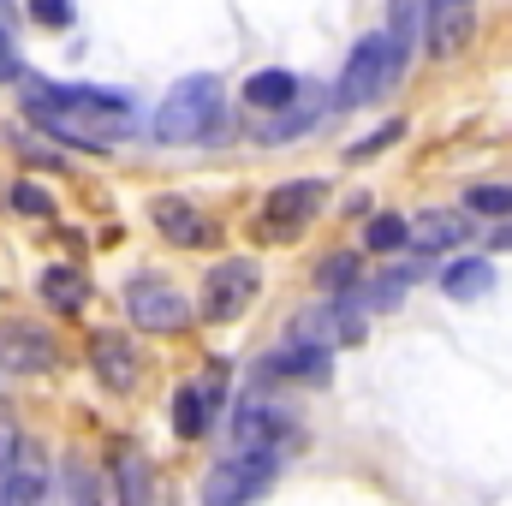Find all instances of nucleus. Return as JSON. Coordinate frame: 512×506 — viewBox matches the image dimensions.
I'll use <instances>...</instances> for the list:
<instances>
[{
  "label": "nucleus",
  "mask_w": 512,
  "mask_h": 506,
  "mask_svg": "<svg viewBox=\"0 0 512 506\" xmlns=\"http://www.w3.org/2000/svg\"><path fill=\"white\" fill-rule=\"evenodd\" d=\"M24 114L48 137L78 143V149H114L137 126L126 90H102V84H30Z\"/></svg>",
  "instance_id": "nucleus-1"
},
{
  "label": "nucleus",
  "mask_w": 512,
  "mask_h": 506,
  "mask_svg": "<svg viewBox=\"0 0 512 506\" xmlns=\"http://www.w3.org/2000/svg\"><path fill=\"white\" fill-rule=\"evenodd\" d=\"M221 114H227L221 78H215V72H191V78H179V84L161 96V108H155V137H161V143H203V137H215Z\"/></svg>",
  "instance_id": "nucleus-2"
},
{
  "label": "nucleus",
  "mask_w": 512,
  "mask_h": 506,
  "mask_svg": "<svg viewBox=\"0 0 512 506\" xmlns=\"http://www.w3.org/2000/svg\"><path fill=\"white\" fill-rule=\"evenodd\" d=\"M399 72H405V54L393 48V36H387V30L364 36V42L346 54V72H340V108H364V102H376Z\"/></svg>",
  "instance_id": "nucleus-3"
},
{
  "label": "nucleus",
  "mask_w": 512,
  "mask_h": 506,
  "mask_svg": "<svg viewBox=\"0 0 512 506\" xmlns=\"http://www.w3.org/2000/svg\"><path fill=\"white\" fill-rule=\"evenodd\" d=\"M126 310L143 334H179V328L191 322L185 292H179L173 280H161V274H131L126 280Z\"/></svg>",
  "instance_id": "nucleus-4"
},
{
  "label": "nucleus",
  "mask_w": 512,
  "mask_h": 506,
  "mask_svg": "<svg viewBox=\"0 0 512 506\" xmlns=\"http://www.w3.org/2000/svg\"><path fill=\"white\" fill-rule=\"evenodd\" d=\"M274 465H280V453H227V459L209 471V483H203V506L256 501V495L274 483Z\"/></svg>",
  "instance_id": "nucleus-5"
},
{
  "label": "nucleus",
  "mask_w": 512,
  "mask_h": 506,
  "mask_svg": "<svg viewBox=\"0 0 512 506\" xmlns=\"http://www.w3.org/2000/svg\"><path fill=\"white\" fill-rule=\"evenodd\" d=\"M256 292H262V268L251 256H227L203 280V316L209 322H233V316H245L256 304Z\"/></svg>",
  "instance_id": "nucleus-6"
},
{
  "label": "nucleus",
  "mask_w": 512,
  "mask_h": 506,
  "mask_svg": "<svg viewBox=\"0 0 512 506\" xmlns=\"http://www.w3.org/2000/svg\"><path fill=\"white\" fill-rule=\"evenodd\" d=\"M322 197H328V185H322V179H292V185H274V191H268V203H262V233H268V245H280V239L304 233V227L316 221Z\"/></svg>",
  "instance_id": "nucleus-7"
},
{
  "label": "nucleus",
  "mask_w": 512,
  "mask_h": 506,
  "mask_svg": "<svg viewBox=\"0 0 512 506\" xmlns=\"http://www.w3.org/2000/svg\"><path fill=\"white\" fill-rule=\"evenodd\" d=\"M60 364V346L36 322H0V370L6 376H48Z\"/></svg>",
  "instance_id": "nucleus-8"
},
{
  "label": "nucleus",
  "mask_w": 512,
  "mask_h": 506,
  "mask_svg": "<svg viewBox=\"0 0 512 506\" xmlns=\"http://www.w3.org/2000/svg\"><path fill=\"white\" fill-rule=\"evenodd\" d=\"M262 376H268V381H304V387H322V381L334 376V352H328L322 340L298 334V340H286V346H274V352L262 358Z\"/></svg>",
  "instance_id": "nucleus-9"
},
{
  "label": "nucleus",
  "mask_w": 512,
  "mask_h": 506,
  "mask_svg": "<svg viewBox=\"0 0 512 506\" xmlns=\"http://www.w3.org/2000/svg\"><path fill=\"white\" fill-rule=\"evenodd\" d=\"M149 221H155V233H161L167 245H185V251L215 245V221H209L197 203H185V197H155V203H149Z\"/></svg>",
  "instance_id": "nucleus-10"
},
{
  "label": "nucleus",
  "mask_w": 512,
  "mask_h": 506,
  "mask_svg": "<svg viewBox=\"0 0 512 506\" xmlns=\"http://www.w3.org/2000/svg\"><path fill=\"white\" fill-rule=\"evenodd\" d=\"M471 30H477V0H429V48L441 60L465 54Z\"/></svg>",
  "instance_id": "nucleus-11"
},
{
  "label": "nucleus",
  "mask_w": 512,
  "mask_h": 506,
  "mask_svg": "<svg viewBox=\"0 0 512 506\" xmlns=\"http://www.w3.org/2000/svg\"><path fill=\"white\" fill-rule=\"evenodd\" d=\"M90 370H96V381H108L114 393H131L143 364H137V346H131L126 334L102 328V334H90Z\"/></svg>",
  "instance_id": "nucleus-12"
},
{
  "label": "nucleus",
  "mask_w": 512,
  "mask_h": 506,
  "mask_svg": "<svg viewBox=\"0 0 512 506\" xmlns=\"http://www.w3.org/2000/svg\"><path fill=\"white\" fill-rule=\"evenodd\" d=\"M292 429V417L286 411H274V405H239V417H233V453H280V435Z\"/></svg>",
  "instance_id": "nucleus-13"
},
{
  "label": "nucleus",
  "mask_w": 512,
  "mask_h": 506,
  "mask_svg": "<svg viewBox=\"0 0 512 506\" xmlns=\"http://www.w3.org/2000/svg\"><path fill=\"white\" fill-rule=\"evenodd\" d=\"M215 405H221V387H215V381H185V387L173 393V429H179L185 441L209 435V429H215Z\"/></svg>",
  "instance_id": "nucleus-14"
},
{
  "label": "nucleus",
  "mask_w": 512,
  "mask_h": 506,
  "mask_svg": "<svg viewBox=\"0 0 512 506\" xmlns=\"http://www.w3.org/2000/svg\"><path fill=\"white\" fill-rule=\"evenodd\" d=\"M465 239H477L471 221H465V209H423V215L411 221V245L423 256L453 251V245H465Z\"/></svg>",
  "instance_id": "nucleus-15"
},
{
  "label": "nucleus",
  "mask_w": 512,
  "mask_h": 506,
  "mask_svg": "<svg viewBox=\"0 0 512 506\" xmlns=\"http://www.w3.org/2000/svg\"><path fill=\"white\" fill-rule=\"evenodd\" d=\"M36 292H42V304H48V310H60V316H78V310L90 304V280H84L78 268H66V262H54V268H42V280H36Z\"/></svg>",
  "instance_id": "nucleus-16"
},
{
  "label": "nucleus",
  "mask_w": 512,
  "mask_h": 506,
  "mask_svg": "<svg viewBox=\"0 0 512 506\" xmlns=\"http://www.w3.org/2000/svg\"><path fill=\"white\" fill-rule=\"evenodd\" d=\"M245 102H251L256 114H286V108L298 102V78H292V72H280V66L251 72V78H245Z\"/></svg>",
  "instance_id": "nucleus-17"
},
{
  "label": "nucleus",
  "mask_w": 512,
  "mask_h": 506,
  "mask_svg": "<svg viewBox=\"0 0 512 506\" xmlns=\"http://www.w3.org/2000/svg\"><path fill=\"white\" fill-rule=\"evenodd\" d=\"M387 36L411 60L423 48V36H429V0H387Z\"/></svg>",
  "instance_id": "nucleus-18"
},
{
  "label": "nucleus",
  "mask_w": 512,
  "mask_h": 506,
  "mask_svg": "<svg viewBox=\"0 0 512 506\" xmlns=\"http://www.w3.org/2000/svg\"><path fill=\"white\" fill-rule=\"evenodd\" d=\"M441 286H447V298H459V304H465V298H483V292L495 286V268H489L483 256H465V262H453V268H447V280H441Z\"/></svg>",
  "instance_id": "nucleus-19"
},
{
  "label": "nucleus",
  "mask_w": 512,
  "mask_h": 506,
  "mask_svg": "<svg viewBox=\"0 0 512 506\" xmlns=\"http://www.w3.org/2000/svg\"><path fill=\"white\" fill-rule=\"evenodd\" d=\"M114 471H120V495H126V506H149V465H143L131 447L114 453Z\"/></svg>",
  "instance_id": "nucleus-20"
},
{
  "label": "nucleus",
  "mask_w": 512,
  "mask_h": 506,
  "mask_svg": "<svg viewBox=\"0 0 512 506\" xmlns=\"http://www.w3.org/2000/svg\"><path fill=\"white\" fill-rule=\"evenodd\" d=\"M316 286H322V292H334V298H340V292H352V286H358V256L334 251L322 268H316Z\"/></svg>",
  "instance_id": "nucleus-21"
},
{
  "label": "nucleus",
  "mask_w": 512,
  "mask_h": 506,
  "mask_svg": "<svg viewBox=\"0 0 512 506\" xmlns=\"http://www.w3.org/2000/svg\"><path fill=\"white\" fill-rule=\"evenodd\" d=\"M465 209L501 221V215H512V185H471V191H465Z\"/></svg>",
  "instance_id": "nucleus-22"
},
{
  "label": "nucleus",
  "mask_w": 512,
  "mask_h": 506,
  "mask_svg": "<svg viewBox=\"0 0 512 506\" xmlns=\"http://www.w3.org/2000/svg\"><path fill=\"white\" fill-rule=\"evenodd\" d=\"M405 137V120H387V126H376V131H364L352 149H346V161H370V155H382V149H393Z\"/></svg>",
  "instance_id": "nucleus-23"
},
{
  "label": "nucleus",
  "mask_w": 512,
  "mask_h": 506,
  "mask_svg": "<svg viewBox=\"0 0 512 506\" xmlns=\"http://www.w3.org/2000/svg\"><path fill=\"white\" fill-rule=\"evenodd\" d=\"M405 239H411V227H405L399 215H376V221L364 227V245H370V251H399Z\"/></svg>",
  "instance_id": "nucleus-24"
},
{
  "label": "nucleus",
  "mask_w": 512,
  "mask_h": 506,
  "mask_svg": "<svg viewBox=\"0 0 512 506\" xmlns=\"http://www.w3.org/2000/svg\"><path fill=\"white\" fill-rule=\"evenodd\" d=\"M12 209H18V215H36V221H48V215H54V197H48L36 179H18V185H12Z\"/></svg>",
  "instance_id": "nucleus-25"
},
{
  "label": "nucleus",
  "mask_w": 512,
  "mask_h": 506,
  "mask_svg": "<svg viewBox=\"0 0 512 506\" xmlns=\"http://www.w3.org/2000/svg\"><path fill=\"white\" fill-rule=\"evenodd\" d=\"M30 18H36L42 30H72L78 6H72V0H30Z\"/></svg>",
  "instance_id": "nucleus-26"
},
{
  "label": "nucleus",
  "mask_w": 512,
  "mask_h": 506,
  "mask_svg": "<svg viewBox=\"0 0 512 506\" xmlns=\"http://www.w3.org/2000/svg\"><path fill=\"white\" fill-rule=\"evenodd\" d=\"M6 78H18V48H12V12H6V0H0V84Z\"/></svg>",
  "instance_id": "nucleus-27"
},
{
  "label": "nucleus",
  "mask_w": 512,
  "mask_h": 506,
  "mask_svg": "<svg viewBox=\"0 0 512 506\" xmlns=\"http://www.w3.org/2000/svg\"><path fill=\"white\" fill-rule=\"evenodd\" d=\"M18 447H24V435H18V417H12V411L0 405V471H6L12 459H18Z\"/></svg>",
  "instance_id": "nucleus-28"
},
{
  "label": "nucleus",
  "mask_w": 512,
  "mask_h": 506,
  "mask_svg": "<svg viewBox=\"0 0 512 506\" xmlns=\"http://www.w3.org/2000/svg\"><path fill=\"white\" fill-rule=\"evenodd\" d=\"M72 501H78V506H96V477H90L84 465H72Z\"/></svg>",
  "instance_id": "nucleus-29"
},
{
  "label": "nucleus",
  "mask_w": 512,
  "mask_h": 506,
  "mask_svg": "<svg viewBox=\"0 0 512 506\" xmlns=\"http://www.w3.org/2000/svg\"><path fill=\"white\" fill-rule=\"evenodd\" d=\"M489 245H495V251H512V227H501V233H495Z\"/></svg>",
  "instance_id": "nucleus-30"
}]
</instances>
